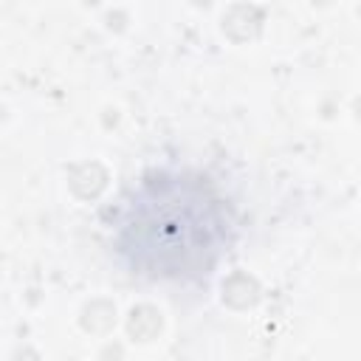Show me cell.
I'll use <instances>...</instances> for the list:
<instances>
[{
    "label": "cell",
    "mask_w": 361,
    "mask_h": 361,
    "mask_svg": "<svg viewBox=\"0 0 361 361\" xmlns=\"http://www.w3.org/2000/svg\"><path fill=\"white\" fill-rule=\"evenodd\" d=\"M231 240L226 197L195 172H149L116 206V251L147 279H200Z\"/></svg>",
    "instance_id": "6da1fadb"
}]
</instances>
